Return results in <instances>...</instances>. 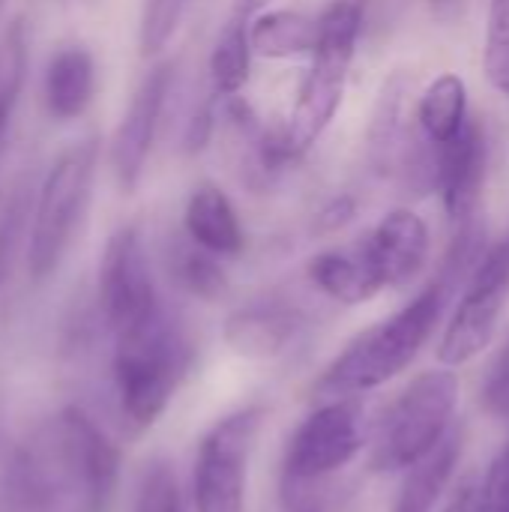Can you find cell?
<instances>
[{
    "instance_id": "obj_26",
    "label": "cell",
    "mask_w": 509,
    "mask_h": 512,
    "mask_svg": "<svg viewBox=\"0 0 509 512\" xmlns=\"http://www.w3.org/2000/svg\"><path fill=\"white\" fill-rule=\"evenodd\" d=\"M135 512H183L180 489L168 465L156 462L144 471L135 498Z\"/></svg>"
},
{
    "instance_id": "obj_3",
    "label": "cell",
    "mask_w": 509,
    "mask_h": 512,
    "mask_svg": "<svg viewBox=\"0 0 509 512\" xmlns=\"http://www.w3.org/2000/svg\"><path fill=\"white\" fill-rule=\"evenodd\" d=\"M360 3L357 0H333L318 15V42L309 54V72L300 84L297 105L282 126V144L294 159H300L333 123L336 111L345 99L348 72L357 51L360 36Z\"/></svg>"
},
{
    "instance_id": "obj_28",
    "label": "cell",
    "mask_w": 509,
    "mask_h": 512,
    "mask_svg": "<svg viewBox=\"0 0 509 512\" xmlns=\"http://www.w3.org/2000/svg\"><path fill=\"white\" fill-rule=\"evenodd\" d=\"M480 405L489 417L509 420V333L486 369V378L480 384Z\"/></svg>"
},
{
    "instance_id": "obj_27",
    "label": "cell",
    "mask_w": 509,
    "mask_h": 512,
    "mask_svg": "<svg viewBox=\"0 0 509 512\" xmlns=\"http://www.w3.org/2000/svg\"><path fill=\"white\" fill-rule=\"evenodd\" d=\"M30 198H33L30 186H18L9 195V201H6V207L0 213V282L9 273L12 252H15V240L21 237V231H24V225L30 219V210H33V201Z\"/></svg>"
},
{
    "instance_id": "obj_31",
    "label": "cell",
    "mask_w": 509,
    "mask_h": 512,
    "mask_svg": "<svg viewBox=\"0 0 509 512\" xmlns=\"http://www.w3.org/2000/svg\"><path fill=\"white\" fill-rule=\"evenodd\" d=\"M210 129H213V111H210V108L195 111L192 120H189V129H186V150H189V153L204 150V144H207V138H210Z\"/></svg>"
},
{
    "instance_id": "obj_18",
    "label": "cell",
    "mask_w": 509,
    "mask_h": 512,
    "mask_svg": "<svg viewBox=\"0 0 509 512\" xmlns=\"http://www.w3.org/2000/svg\"><path fill=\"white\" fill-rule=\"evenodd\" d=\"M309 279L336 303L345 306H360L369 303L384 291V282L369 261L366 249L360 246L357 252H321L309 261Z\"/></svg>"
},
{
    "instance_id": "obj_14",
    "label": "cell",
    "mask_w": 509,
    "mask_h": 512,
    "mask_svg": "<svg viewBox=\"0 0 509 512\" xmlns=\"http://www.w3.org/2000/svg\"><path fill=\"white\" fill-rule=\"evenodd\" d=\"M303 318L282 303H252L225 321V345L246 360L279 357L297 336Z\"/></svg>"
},
{
    "instance_id": "obj_10",
    "label": "cell",
    "mask_w": 509,
    "mask_h": 512,
    "mask_svg": "<svg viewBox=\"0 0 509 512\" xmlns=\"http://www.w3.org/2000/svg\"><path fill=\"white\" fill-rule=\"evenodd\" d=\"M363 450V417L354 402H330L309 414L288 441L285 480L312 483L342 471Z\"/></svg>"
},
{
    "instance_id": "obj_24",
    "label": "cell",
    "mask_w": 509,
    "mask_h": 512,
    "mask_svg": "<svg viewBox=\"0 0 509 512\" xmlns=\"http://www.w3.org/2000/svg\"><path fill=\"white\" fill-rule=\"evenodd\" d=\"M483 69H486L489 84L509 99V0L489 3Z\"/></svg>"
},
{
    "instance_id": "obj_29",
    "label": "cell",
    "mask_w": 509,
    "mask_h": 512,
    "mask_svg": "<svg viewBox=\"0 0 509 512\" xmlns=\"http://www.w3.org/2000/svg\"><path fill=\"white\" fill-rule=\"evenodd\" d=\"M480 512H509V444L486 474L480 489Z\"/></svg>"
},
{
    "instance_id": "obj_2",
    "label": "cell",
    "mask_w": 509,
    "mask_h": 512,
    "mask_svg": "<svg viewBox=\"0 0 509 512\" xmlns=\"http://www.w3.org/2000/svg\"><path fill=\"white\" fill-rule=\"evenodd\" d=\"M447 297L450 276L444 273L438 282L420 291L405 309L360 333L327 366V372L321 375V387L330 393H363L402 375L435 333Z\"/></svg>"
},
{
    "instance_id": "obj_20",
    "label": "cell",
    "mask_w": 509,
    "mask_h": 512,
    "mask_svg": "<svg viewBox=\"0 0 509 512\" xmlns=\"http://www.w3.org/2000/svg\"><path fill=\"white\" fill-rule=\"evenodd\" d=\"M318 42V18L297 9H270L252 21V51L270 60L312 54Z\"/></svg>"
},
{
    "instance_id": "obj_13",
    "label": "cell",
    "mask_w": 509,
    "mask_h": 512,
    "mask_svg": "<svg viewBox=\"0 0 509 512\" xmlns=\"http://www.w3.org/2000/svg\"><path fill=\"white\" fill-rule=\"evenodd\" d=\"M384 288L411 285L429 261V228L414 210H390L363 246Z\"/></svg>"
},
{
    "instance_id": "obj_22",
    "label": "cell",
    "mask_w": 509,
    "mask_h": 512,
    "mask_svg": "<svg viewBox=\"0 0 509 512\" xmlns=\"http://www.w3.org/2000/svg\"><path fill=\"white\" fill-rule=\"evenodd\" d=\"M27 63H30V39H27V21L15 18L0 33V150L12 123V111L18 105V96L27 81Z\"/></svg>"
},
{
    "instance_id": "obj_34",
    "label": "cell",
    "mask_w": 509,
    "mask_h": 512,
    "mask_svg": "<svg viewBox=\"0 0 509 512\" xmlns=\"http://www.w3.org/2000/svg\"><path fill=\"white\" fill-rule=\"evenodd\" d=\"M435 3H450V0H435Z\"/></svg>"
},
{
    "instance_id": "obj_12",
    "label": "cell",
    "mask_w": 509,
    "mask_h": 512,
    "mask_svg": "<svg viewBox=\"0 0 509 512\" xmlns=\"http://www.w3.org/2000/svg\"><path fill=\"white\" fill-rule=\"evenodd\" d=\"M486 183V129L471 117L465 129L435 147V186L453 225L465 228L480 204Z\"/></svg>"
},
{
    "instance_id": "obj_11",
    "label": "cell",
    "mask_w": 509,
    "mask_h": 512,
    "mask_svg": "<svg viewBox=\"0 0 509 512\" xmlns=\"http://www.w3.org/2000/svg\"><path fill=\"white\" fill-rule=\"evenodd\" d=\"M171 81H174V63L168 60L156 63L135 87L120 117V126L111 138V168L123 195H132L144 177Z\"/></svg>"
},
{
    "instance_id": "obj_15",
    "label": "cell",
    "mask_w": 509,
    "mask_h": 512,
    "mask_svg": "<svg viewBox=\"0 0 509 512\" xmlns=\"http://www.w3.org/2000/svg\"><path fill=\"white\" fill-rule=\"evenodd\" d=\"M267 0H234L210 51V84L216 96H237L252 69V21Z\"/></svg>"
},
{
    "instance_id": "obj_23",
    "label": "cell",
    "mask_w": 509,
    "mask_h": 512,
    "mask_svg": "<svg viewBox=\"0 0 509 512\" xmlns=\"http://www.w3.org/2000/svg\"><path fill=\"white\" fill-rule=\"evenodd\" d=\"M171 273L177 279V285L183 291H189L198 300H216L225 294L228 279L225 270L219 267L216 255H210L207 249L195 246L189 240V246H177L171 255Z\"/></svg>"
},
{
    "instance_id": "obj_1",
    "label": "cell",
    "mask_w": 509,
    "mask_h": 512,
    "mask_svg": "<svg viewBox=\"0 0 509 512\" xmlns=\"http://www.w3.org/2000/svg\"><path fill=\"white\" fill-rule=\"evenodd\" d=\"M120 453L78 408H63L36 441L15 453L3 498L9 512H105Z\"/></svg>"
},
{
    "instance_id": "obj_9",
    "label": "cell",
    "mask_w": 509,
    "mask_h": 512,
    "mask_svg": "<svg viewBox=\"0 0 509 512\" xmlns=\"http://www.w3.org/2000/svg\"><path fill=\"white\" fill-rule=\"evenodd\" d=\"M99 309L114 336L150 321L162 309L135 225H123L105 240L99 258Z\"/></svg>"
},
{
    "instance_id": "obj_6",
    "label": "cell",
    "mask_w": 509,
    "mask_h": 512,
    "mask_svg": "<svg viewBox=\"0 0 509 512\" xmlns=\"http://www.w3.org/2000/svg\"><path fill=\"white\" fill-rule=\"evenodd\" d=\"M459 405V381L447 369L417 375L387 408L369 453L372 471H402L423 462L447 435Z\"/></svg>"
},
{
    "instance_id": "obj_8",
    "label": "cell",
    "mask_w": 509,
    "mask_h": 512,
    "mask_svg": "<svg viewBox=\"0 0 509 512\" xmlns=\"http://www.w3.org/2000/svg\"><path fill=\"white\" fill-rule=\"evenodd\" d=\"M507 297L509 240H501L480 258L477 270L471 273V282L441 336L438 360L444 366H465L480 357L498 333Z\"/></svg>"
},
{
    "instance_id": "obj_4",
    "label": "cell",
    "mask_w": 509,
    "mask_h": 512,
    "mask_svg": "<svg viewBox=\"0 0 509 512\" xmlns=\"http://www.w3.org/2000/svg\"><path fill=\"white\" fill-rule=\"evenodd\" d=\"M189 366L183 333L159 309L150 321L114 336V390L123 417L135 429H150L174 399Z\"/></svg>"
},
{
    "instance_id": "obj_33",
    "label": "cell",
    "mask_w": 509,
    "mask_h": 512,
    "mask_svg": "<svg viewBox=\"0 0 509 512\" xmlns=\"http://www.w3.org/2000/svg\"><path fill=\"white\" fill-rule=\"evenodd\" d=\"M69 3H75V6H90V3H96V0H69Z\"/></svg>"
},
{
    "instance_id": "obj_35",
    "label": "cell",
    "mask_w": 509,
    "mask_h": 512,
    "mask_svg": "<svg viewBox=\"0 0 509 512\" xmlns=\"http://www.w3.org/2000/svg\"><path fill=\"white\" fill-rule=\"evenodd\" d=\"M3 3H6V0H0V9H3Z\"/></svg>"
},
{
    "instance_id": "obj_21",
    "label": "cell",
    "mask_w": 509,
    "mask_h": 512,
    "mask_svg": "<svg viewBox=\"0 0 509 512\" xmlns=\"http://www.w3.org/2000/svg\"><path fill=\"white\" fill-rule=\"evenodd\" d=\"M462 450V438L459 432H450L423 462H417L414 468H408V480L399 492L396 510L393 512H432L441 492L447 489L456 459Z\"/></svg>"
},
{
    "instance_id": "obj_25",
    "label": "cell",
    "mask_w": 509,
    "mask_h": 512,
    "mask_svg": "<svg viewBox=\"0 0 509 512\" xmlns=\"http://www.w3.org/2000/svg\"><path fill=\"white\" fill-rule=\"evenodd\" d=\"M189 0H147L144 3V15H141V33H138V45L144 57L159 54L177 33L183 15H186Z\"/></svg>"
},
{
    "instance_id": "obj_32",
    "label": "cell",
    "mask_w": 509,
    "mask_h": 512,
    "mask_svg": "<svg viewBox=\"0 0 509 512\" xmlns=\"http://www.w3.org/2000/svg\"><path fill=\"white\" fill-rule=\"evenodd\" d=\"M441 512H480V489L474 486V480H465Z\"/></svg>"
},
{
    "instance_id": "obj_17",
    "label": "cell",
    "mask_w": 509,
    "mask_h": 512,
    "mask_svg": "<svg viewBox=\"0 0 509 512\" xmlns=\"http://www.w3.org/2000/svg\"><path fill=\"white\" fill-rule=\"evenodd\" d=\"M183 228L195 246L207 249L216 258H231L243 249V228L237 210L216 183H201L192 189L183 210Z\"/></svg>"
},
{
    "instance_id": "obj_5",
    "label": "cell",
    "mask_w": 509,
    "mask_h": 512,
    "mask_svg": "<svg viewBox=\"0 0 509 512\" xmlns=\"http://www.w3.org/2000/svg\"><path fill=\"white\" fill-rule=\"evenodd\" d=\"M96 162H99V138L96 135L81 138L51 162L42 186L36 189L30 225H27V252H24L27 273L33 282L48 279L60 267L81 225L84 207L90 201Z\"/></svg>"
},
{
    "instance_id": "obj_30",
    "label": "cell",
    "mask_w": 509,
    "mask_h": 512,
    "mask_svg": "<svg viewBox=\"0 0 509 512\" xmlns=\"http://www.w3.org/2000/svg\"><path fill=\"white\" fill-rule=\"evenodd\" d=\"M354 216H357V201L351 195H336L318 210L315 225L321 234H333V231H342Z\"/></svg>"
},
{
    "instance_id": "obj_16",
    "label": "cell",
    "mask_w": 509,
    "mask_h": 512,
    "mask_svg": "<svg viewBox=\"0 0 509 512\" xmlns=\"http://www.w3.org/2000/svg\"><path fill=\"white\" fill-rule=\"evenodd\" d=\"M96 93V60L84 45H63L51 54L42 78L45 111L54 120L81 117Z\"/></svg>"
},
{
    "instance_id": "obj_7",
    "label": "cell",
    "mask_w": 509,
    "mask_h": 512,
    "mask_svg": "<svg viewBox=\"0 0 509 512\" xmlns=\"http://www.w3.org/2000/svg\"><path fill=\"white\" fill-rule=\"evenodd\" d=\"M264 423L261 408H243L222 417L204 438L195 456V510L246 512L249 456Z\"/></svg>"
},
{
    "instance_id": "obj_19",
    "label": "cell",
    "mask_w": 509,
    "mask_h": 512,
    "mask_svg": "<svg viewBox=\"0 0 509 512\" xmlns=\"http://www.w3.org/2000/svg\"><path fill=\"white\" fill-rule=\"evenodd\" d=\"M468 120V87L456 72L438 75L417 99V126L432 147L453 141Z\"/></svg>"
}]
</instances>
